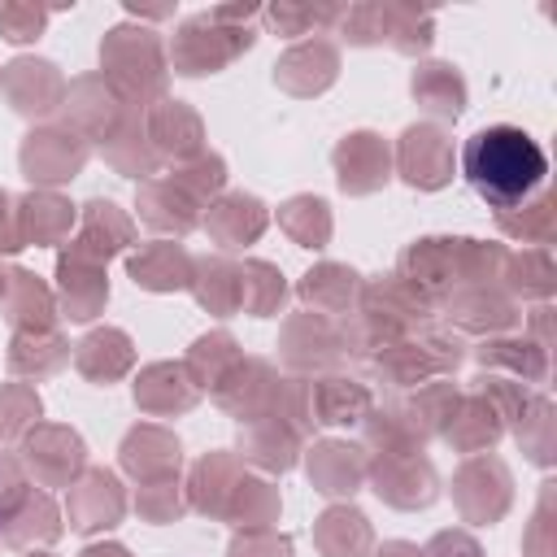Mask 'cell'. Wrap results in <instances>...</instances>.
<instances>
[{"label":"cell","mask_w":557,"mask_h":557,"mask_svg":"<svg viewBox=\"0 0 557 557\" xmlns=\"http://www.w3.org/2000/svg\"><path fill=\"white\" fill-rule=\"evenodd\" d=\"M335 161H339V183H344L348 191H366L361 170H370V183H379L383 170H387V157H383V148H379L374 135H352L348 144H339Z\"/></svg>","instance_id":"obj_2"},{"label":"cell","mask_w":557,"mask_h":557,"mask_svg":"<svg viewBox=\"0 0 557 557\" xmlns=\"http://www.w3.org/2000/svg\"><path fill=\"white\" fill-rule=\"evenodd\" d=\"M270 17H274V26H278V30H287V35H300V26H305V22H318V17H335V9H322V13H313V9H274Z\"/></svg>","instance_id":"obj_6"},{"label":"cell","mask_w":557,"mask_h":557,"mask_svg":"<svg viewBox=\"0 0 557 557\" xmlns=\"http://www.w3.org/2000/svg\"><path fill=\"white\" fill-rule=\"evenodd\" d=\"M413 96L426 100L435 113L457 117V109H461V78L448 65H426V70L413 74Z\"/></svg>","instance_id":"obj_3"},{"label":"cell","mask_w":557,"mask_h":557,"mask_svg":"<svg viewBox=\"0 0 557 557\" xmlns=\"http://www.w3.org/2000/svg\"><path fill=\"white\" fill-rule=\"evenodd\" d=\"M0 26H4V35H9L13 44H26V39L39 35V26H44V9H17V4H4V9H0Z\"/></svg>","instance_id":"obj_5"},{"label":"cell","mask_w":557,"mask_h":557,"mask_svg":"<svg viewBox=\"0 0 557 557\" xmlns=\"http://www.w3.org/2000/svg\"><path fill=\"white\" fill-rule=\"evenodd\" d=\"M131 274H135V283H144V287H174V283H187V278H183V252H174V248H152V252L135 257V261H131Z\"/></svg>","instance_id":"obj_4"},{"label":"cell","mask_w":557,"mask_h":557,"mask_svg":"<svg viewBox=\"0 0 557 557\" xmlns=\"http://www.w3.org/2000/svg\"><path fill=\"white\" fill-rule=\"evenodd\" d=\"M461 174L479 200L509 213L544 187L548 157L522 126H483L461 148Z\"/></svg>","instance_id":"obj_1"}]
</instances>
